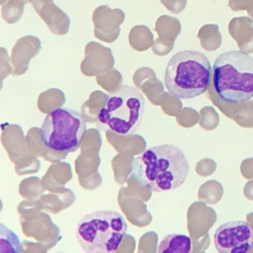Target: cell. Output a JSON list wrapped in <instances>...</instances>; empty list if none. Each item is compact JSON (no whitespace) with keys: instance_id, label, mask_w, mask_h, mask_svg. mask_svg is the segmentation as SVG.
<instances>
[{"instance_id":"cell-1","label":"cell","mask_w":253,"mask_h":253,"mask_svg":"<svg viewBox=\"0 0 253 253\" xmlns=\"http://www.w3.org/2000/svg\"><path fill=\"white\" fill-rule=\"evenodd\" d=\"M131 174L136 182L154 192L180 187L189 174L184 152L173 144H161L145 149L132 159Z\"/></svg>"},{"instance_id":"cell-2","label":"cell","mask_w":253,"mask_h":253,"mask_svg":"<svg viewBox=\"0 0 253 253\" xmlns=\"http://www.w3.org/2000/svg\"><path fill=\"white\" fill-rule=\"evenodd\" d=\"M212 70L208 57L197 50H182L169 60L164 73V86L179 99L200 96L209 88Z\"/></svg>"},{"instance_id":"cell-3","label":"cell","mask_w":253,"mask_h":253,"mask_svg":"<svg viewBox=\"0 0 253 253\" xmlns=\"http://www.w3.org/2000/svg\"><path fill=\"white\" fill-rule=\"evenodd\" d=\"M216 95L227 103H244L253 96V57L240 50L225 51L212 66Z\"/></svg>"},{"instance_id":"cell-4","label":"cell","mask_w":253,"mask_h":253,"mask_svg":"<svg viewBox=\"0 0 253 253\" xmlns=\"http://www.w3.org/2000/svg\"><path fill=\"white\" fill-rule=\"evenodd\" d=\"M126 230V221L118 211H95L79 220L76 238L87 253H113L118 250Z\"/></svg>"},{"instance_id":"cell-5","label":"cell","mask_w":253,"mask_h":253,"mask_svg":"<svg viewBox=\"0 0 253 253\" xmlns=\"http://www.w3.org/2000/svg\"><path fill=\"white\" fill-rule=\"evenodd\" d=\"M145 98L135 87L124 85L111 93L98 113V123L113 132L133 136L143 118Z\"/></svg>"},{"instance_id":"cell-6","label":"cell","mask_w":253,"mask_h":253,"mask_svg":"<svg viewBox=\"0 0 253 253\" xmlns=\"http://www.w3.org/2000/svg\"><path fill=\"white\" fill-rule=\"evenodd\" d=\"M86 123L77 111L57 108L44 118L40 128L42 143L58 152H74L81 144Z\"/></svg>"},{"instance_id":"cell-7","label":"cell","mask_w":253,"mask_h":253,"mask_svg":"<svg viewBox=\"0 0 253 253\" xmlns=\"http://www.w3.org/2000/svg\"><path fill=\"white\" fill-rule=\"evenodd\" d=\"M214 245L220 253H246L253 247V225L236 220L221 224L214 233Z\"/></svg>"},{"instance_id":"cell-8","label":"cell","mask_w":253,"mask_h":253,"mask_svg":"<svg viewBox=\"0 0 253 253\" xmlns=\"http://www.w3.org/2000/svg\"><path fill=\"white\" fill-rule=\"evenodd\" d=\"M192 251V241L184 234H168L158 245L159 253H189Z\"/></svg>"},{"instance_id":"cell-9","label":"cell","mask_w":253,"mask_h":253,"mask_svg":"<svg viewBox=\"0 0 253 253\" xmlns=\"http://www.w3.org/2000/svg\"><path fill=\"white\" fill-rule=\"evenodd\" d=\"M22 251V245L19 237L3 223L0 224V252L1 253H19Z\"/></svg>"}]
</instances>
